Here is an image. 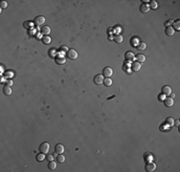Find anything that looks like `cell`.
<instances>
[{
	"label": "cell",
	"mask_w": 180,
	"mask_h": 172,
	"mask_svg": "<svg viewBox=\"0 0 180 172\" xmlns=\"http://www.w3.org/2000/svg\"><path fill=\"white\" fill-rule=\"evenodd\" d=\"M66 55H67V57L71 60H75L78 58V53L74 49H69L68 52L66 53Z\"/></svg>",
	"instance_id": "obj_1"
},
{
	"label": "cell",
	"mask_w": 180,
	"mask_h": 172,
	"mask_svg": "<svg viewBox=\"0 0 180 172\" xmlns=\"http://www.w3.org/2000/svg\"><path fill=\"white\" fill-rule=\"evenodd\" d=\"M44 23H45V18L43 16H37L34 20V24L35 25V27H40L44 25Z\"/></svg>",
	"instance_id": "obj_2"
},
{
	"label": "cell",
	"mask_w": 180,
	"mask_h": 172,
	"mask_svg": "<svg viewBox=\"0 0 180 172\" xmlns=\"http://www.w3.org/2000/svg\"><path fill=\"white\" fill-rule=\"evenodd\" d=\"M145 169L148 171V172H153L155 169H156V164L151 161V162H148L146 163V166H145Z\"/></svg>",
	"instance_id": "obj_3"
},
{
	"label": "cell",
	"mask_w": 180,
	"mask_h": 172,
	"mask_svg": "<svg viewBox=\"0 0 180 172\" xmlns=\"http://www.w3.org/2000/svg\"><path fill=\"white\" fill-rule=\"evenodd\" d=\"M49 149H50V145H49V144L46 143V142L42 143V144H40V146H39V151H40L41 153H44V154H47V153L49 152Z\"/></svg>",
	"instance_id": "obj_4"
},
{
	"label": "cell",
	"mask_w": 180,
	"mask_h": 172,
	"mask_svg": "<svg viewBox=\"0 0 180 172\" xmlns=\"http://www.w3.org/2000/svg\"><path fill=\"white\" fill-rule=\"evenodd\" d=\"M113 75V70L110 67H105L102 70V76L104 78H110Z\"/></svg>",
	"instance_id": "obj_5"
},
{
	"label": "cell",
	"mask_w": 180,
	"mask_h": 172,
	"mask_svg": "<svg viewBox=\"0 0 180 172\" xmlns=\"http://www.w3.org/2000/svg\"><path fill=\"white\" fill-rule=\"evenodd\" d=\"M55 61L57 64L58 65H62L66 62V57L63 56H59V55H57V56L55 57Z\"/></svg>",
	"instance_id": "obj_6"
},
{
	"label": "cell",
	"mask_w": 180,
	"mask_h": 172,
	"mask_svg": "<svg viewBox=\"0 0 180 172\" xmlns=\"http://www.w3.org/2000/svg\"><path fill=\"white\" fill-rule=\"evenodd\" d=\"M163 101H164V104H165L167 107H171V106L173 105V103H174L173 98H171L170 97H167V98H165L163 99Z\"/></svg>",
	"instance_id": "obj_7"
},
{
	"label": "cell",
	"mask_w": 180,
	"mask_h": 172,
	"mask_svg": "<svg viewBox=\"0 0 180 172\" xmlns=\"http://www.w3.org/2000/svg\"><path fill=\"white\" fill-rule=\"evenodd\" d=\"M161 93H162V95H164V96H170V95L171 94V88H170V86H168V85H165V86L162 87Z\"/></svg>",
	"instance_id": "obj_8"
},
{
	"label": "cell",
	"mask_w": 180,
	"mask_h": 172,
	"mask_svg": "<svg viewBox=\"0 0 180 172\" xmlns=\"http://www.w3.org/2000/svg\"><path fill=\"white\" fill-rule=\"evenodd\" d=\"M40 33H41V34H43V36H48V34L51 33V29H50L49 26L44 25V26L41 27V29H40Z\"/></svg>",
	"instance_id": "obj_9"
},
{
	"label": "cell",
	"mask_w": 180,
	"mask_h": 172,
	"mask_svg": "<svg viewBox=\"0 0 180 172\" xmlns=\"http://www.w3.org/2000/svg\"><path fill=\"white\" fill-rule=\"evenodd\" d=\"M103 79H104V77L102 75H97L94 78V83L95 84H102V83H103Z\"/></svg>",
	"instance_id": "obj_10"
},
{
	"label": "cell",
	"mask_w": 180,
	"mask_h": 172,
	"mask_svg": "<svg viewBox=\"0 0 180 172\" xmlns=\"http://www.w3.org/2000/svg\"><path fill=\"white\" fill-rule=\"evenodd\" d=\"M131 69L133 72H138L141 69V63H139L138 61H134L133 63H131Z\"/></svg>",
	"instance_id": "obj_11"
},
{
	"label": "cell",
	"mask_w": 180,
	"mask_h": 172,
	"mask_svg": "<svg viewBox=\"0 0 180 172\" xmlns=\"http://www.w3.org/2000/svg\"><path fill=\"white\" fill-rule=\"evenodd\" d=\"M125 57H126V60L130 62V61H133L135 59V56L132 52H126V55H125Z\"/></svg>",
	"instance_id": "obj_12"
},
{
	"label": "cell",
	"mask_w": 180,
	"mask_h": 172,
	"mask_svg": "<svg viewBox=\"0 0 180 172\" xmlns=\"http://www.w3.org/2000/svg\"><path fill=\"white\" fill-rule=\"evenodd\" d=\"M166 34L169 37H172L174 36V33H175V30L171 27V26H169V27H166V31H165Z\"/></svg>",
	"instance_id": "obj_13"
},
{
	"label": "cell",
	"mask_w": 180,
	"mask_h": 172,
	"mask_svg": "<svg viewBox=\"0 0 180 172\" xmlns=\"http://www.w3.org/2000/svg\"><path fill=\"white\" fill-rule=\"evenodd\" d=\"M55 152L57 154H62L64 152V146L62 144H57L56 147H55Z\"/></svg>",
	"instance_id": "obj_14"
},
{
	"label": "cell",
	"mask_w": 180,
	"mask_h": 172,
	"mask_svg": "<svg viewBox=\"0 0 180 172\" xmlns=\"http://www.w3.org/2000/svg\"><path fill=\"white\" fill-rule=\"evenodd\" d=\"M151 9H150V6L148 5V4H142L141 5V7H140V11H141V13H143V14H146V13H148L149 11H150Z\"/></svg>",
	"instance_id": "obj_15"
},
{
	"label": "cell",
	"mask_w": 180,
	"mask_h": 172,
	"mask_svg": "<svg viewBox=\"0 0 180 172\" xmlns=\"http://www.w3.org/2000/svg\"><path fill=\"white\" fill-rule=\"evenodd\" d=\"M136 60L139 62V63H144L146 61V56H144V55H142V54H139V55H137L136 56Z\"/></svg>",
	"instance_id": "obj_16"
},
{
	"label": "cell",
	"mask_w": 180,
	"mask_h": 172,
	"mask_svg": "<svg viewBox=\"0 0 180 172\" xmlns=\"http://www.w3.org/2000/svg\"><path fill=\"white\" fill-rule=\"evenodd\" d=\"M56 161H57V163H64V162H65V157H64V155H62V154H58V155L56 156Z\"/></svg>",
	"instance_id": "obj_17"
},
{
	"label": "cell",
	"mask_w": 180,
	"mask_h": 172,
	"mask_svg": "<svg viewBox=\"0 0 180 172\" xmlns=\"http://www.w3.org/2000/svg\"><path fill=\"white\" fill-rule=\"evenodd\" d=\"M139 43H140V42H139V39H138V37H132V38L130 39V44H131L133 47H137Z\"/></svg>",
	"instance_id": "obj_18"
},
{
	"label": "cell",
	"mask_w": 180,
	"mask_h": 172,
	"mask_svg": "<svg viewBox=\"0 0 180 172\" xmlns=\"http://www.w3.org/2000/svg\"><path fill=\"white\" fill-rule=\"evenodd\" d=\"M3 92H4V94L5 95H7V96H10V95H12V88L10 87V86H7V85H5L4 86V88H3Z\"/></svg>",
	"instance_id": "obj_19"
},
{
	"label": "cell",
	"mask_w": 180,
	"mask_h": 172,
	"mask_svg": "<svg viewBox=\"0 0 180 172\" xmlns=\"http://www.w3.org/2000/svg\"><path fill=\"white\" fill-rule=\"evenodd\" d=\"M35 159H37L38 162H42L44 161V159H46V156L44 153H39V154H37V157H35Z\"/></svg>",
	"instance_id": "obj_20"
},
{
	"label": "cell",
	"mask_w": 180,
	"mask_h": 172,
	"mask_svg": "<svg viewBox=\"0 0 180 172\" xmlns=\"http://www.w3.org/2000/svg\"><path fill=\"white\" fill-rule=\"evenodd\" d=\"M112 79H110V78H105L104 79H103V84L105 85V86H107V87H108V86H111L112 85Z\"/></svg>",
	"instance_id": "obj_21"
},
{
	"label": "cell",
	"mask_w": 180,
	"mask_h": 172,
	"mask_svg": "<svg viewBox=\"0 0 180 172\" xmlns=\"http://www.w3.org/2000/svg\"><path fill=\"white\" fill-rule=\"evenodd\" d=\"M114 41L118 44H121L123 42V37L121 36V34H117V36L114 37Z\"/></svg>",
	"instance_id": "obj_22"
},
{
	"label": "cell",
	"mask_w": 180,
	"mask_h": 172,
	"mask_svg": "<svg viewBox=\"0 0 180 172\" xmlns=\"http://www.w3.org/2000/svg\"><path fill=\"white\" fill-rule=\"evenodd\" d=\"M48 168L51 169V170H55V169L57 168V163L54 162V161L49 162V163H48Z\"/></svg>",
	"instance_id": "obj_23"
},
{
	"label": "cell",
	"mask_w": 180,
	"mask_h": 172,
	"mask_svg": "<svg viewBox=\"0 0 180 172\" xmlns=\"http://www.w3.org/2000/svg\"><path fill=\"white\" fill-rule=\"evenodd\" d=\"M150 9H152V10H155V9H157V7H158V4H157V2L155 1V0H152V1H150Z\"/></svg>",
	"instance_id": "obj_24"
},
{
	"label": "cell",
	"mask_w": 180,
	"mask_h": 172,
	"mask_svg": "<svg viewBox=\"0 0 180 172\" xmlns=\"http://www.w3.org/2000/svg\"><path fill=\"white\" fill-rule=\"evenodd\" d=\"M166 123H167L169 126H172V125H174V120H173L172 118L169 117V118L166 119Z\"/></svg>",
	"instance_id": "obj_25"
},
{
	"label": "cell",
	"mask_w": 180,
	"mask_h": 172,
	"mask_svg": "<svg viewBox=\"0 0 180 172\" xmlns=\"http://www.w3.org/2000/svg\"><path fill=\"white\" fill-rule=\"evenodd\" d=\"M146 48H147V44L144 43V42H140V43L138 44V46H137V49H138V50H141V51L145 50Z\"/></svg>",
	"instance_id": "obj_26"
},
{
	"label": "cell",
	"mask_w": 180,
	"mask_h": 172,
	"mask_svg": "<svg viewBox=\"0 0 180 172\" xmlns=\"http://www.w3.org/2000/svg\"><path fill=\"white\" fill-rule=\"evenodd\" d=\"M42 42H43L44 44H49V43L51 42L50 37H49V36H44V37H42Z\"/></svg>",
	"instance_id": "obj_27"
},
{
	"label": "cell",
	"mask_w": 180,
	"mask_h": 172,
	"mask_svg": "<svg viewBox=\"0 0 180 172\" xmlns=\"http://www.w3.org/2000/svg\"><path fill=\"white\" fill-rule=\"evenodd\" d=\"M173 29L174 30H177V31H179L180 30V21L179 20H176V21H174V23H173Z\"/></svg>",
	"instance_id": "obj_28"
},
{
	"label": "cell",
	"mask_w": 180,
	"mask_h": 172,
	"mask_svg": "<svg viewBox=\"0 0 180 172\" xmlns=\"http://www.w3.org/2000/svg\"><path fill=\"white\" fill-rule=\"evenodd\" d=\"M145 159H146L147 162H151V161H152V156H151V154H150V153H146V155H145Z\"/></svg>",
	"instance_id": "obj_29"
},
{
	"label": "cell",
	"mask_w": 180,
	"mask_h": 172,
	"mask_svg": "<svg viewBox=\"0 0 180 172\" xmlns=\"http://www.w3.org/2000/svg\"><path fill=\"white\" fill-rule=\"evenodd\" d=\"M59 50H60V52H61V53H67L69 49H68V47H66V46H61Z\"/></svg>",
	"instance_id": "obj_30"
},
{
	"label": "cell",
	"mask_w": 180,
	"mask_h": 172,
	"mask_svg": "<svg viewBox=\"0 0 180 172\" xmlns=\"http://www.w3.org/2000/svg\"><path fill=\"white\" fill-rule=\"evenodd\" d=\"M0 6H1V9L7 8V6H8V3H7L6 1H1V2H0Z\"/></svg>",
	"instance_id": "obj_31"
},
{
	"label": "cell",
	"mask_w": 180,
	"mask_h": 172,
	"mask_svg": "<svg viewBox=\"0 0 180 172\" xmlns=\"http://www.w3.org/2000/svg\"><path fill=\"white\" fill-rule=\"evenodd\" d=\"M54 155L53 154H51V155H47L46 156V160L48 161V162H51V161H54Z\"/></svg>",
	"instance_id": "obj_32"
},
{
	"label": "cell",
	"mask_w": 180,
	"mask_h": 172,
	"mask_svg": "<svg viewBox=\"0 0 180 172\" xmlns=\"http://www.w3.org/2000/svg\"><path fill=\"white\" fill-rule=\"evenodd\" d=\"M5 76L8 77V78H13L14 77V73L12 71H8V72L5 73Z\"/></svg>",
	"instance_id": "obj_33"
},
{
	"label": "cell",
	"mask_w": 180,
	"mask_h": 172,
	"mask_svg": "<svg viewBox=\"0 0 180 172\" xmlns=\"http://www.w3.org/2000/svg\"><path fill=\"white\" fill-rule=\"evenodd\" d=\"M14 84V81L12 80V79H8V80H6V85L7 86H12Z\"/></svg>",
	"instance_id": "obj_34"
},
{
	"label": "cell",
	"mask_w": 180,
	"mask_h": 172,
	"mask_svg": "<svg viewBox=\"0 0 180 172\" xmlns=\"http://www.w3.org/2000/svg\"><path fill=\"white\" fill-rule=\"evenodd\" d=\"M171 23H172V20H169L168 22H166V23H165V25H166V27H169V26H170V24H171Z\"/></svg>",
	"instance_id": "obj_35"
},
{
	"label": "cell",
	"mask_w": 180,
	"mask_h": 172,
	"mask_svg": "<svg viewBox=\"0 0 180 172\" xmlns=\"http://www.w3.org/2000/svg\"><path fill=\"white\" fill-rule=\"evenodd\" d=\"M174 125H175V126H177V127L179 126V121H178V120L174 121Z\"/></svg>",
	"instance_id": "obj_36"
},
{
	"label": "cell",
	"mask_w": 180,
	"mask_h": 172,
	"mask_svg": "<svg viewBox=\"0 0 180 172\" xmlns=\"http://www.w3.org/2000/svg\"><path fill=\"white\" fill-rule=\"evenodd\" d=\"M170 98H175V95H174V94H170Z\"/></svg>",
	"instance_id": "obj_37"
},
{
	"label": "cell",
	"mask_w": 180,
	"mask_h": 172,
	"mask_svg": "<svg viewBox=\"0 0 180 172\" xmlns=\"http://www.w3.org/2000/svg\"><path fill=\"white\" fill-rule=\"evenodd\" d=\"M108 39H110V40H111V39H114V37H113L112 36H109V37H108Z\"/></svg>",
	"instance_id": "obj_38"
}]
</instances>
